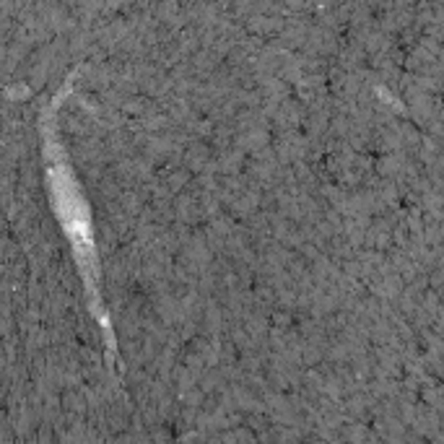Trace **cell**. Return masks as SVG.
Returning a JSON list of instances; mask_svg holds the SVG:
<instances>
[{
    "instance_id": "cell-1",
    "label": "cell",
    "mask_w": 444,
    "mask_h": 444,
    "mask_svg": "<svg viewBox=\"0 0 444 444\" xmlns=\"http://www.w3.org/2000/svg\"><path fill=\"white\" fill-rule=\"evenodd\" d=\"M65 97V91L60 94L52 104L45 109L42 115V141H45V164H47V184H49V200L55 208L63 232L68 237L73 255H76L78 273L84 278V289L88 296V309L97 319V325L104 333V343L109 356L115 358V333H112V322L106 317L104 299H102V289H99V250L97 237H94V221H91V211L84 198V190L76 180V172L70 166L65 148L60 143L58 130H55V106L60 99Z\"/></svg>"
}]
</instances>
